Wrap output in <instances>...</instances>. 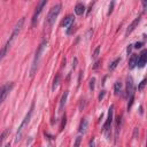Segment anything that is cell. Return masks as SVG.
<instances>
[{"label": "cell", "instance_id": "d4e9b609", "mask_svg": "<svg viewBox=\"0 0 147 147\" xmlns=\"http://www.w3.org/2000/svg\"><path fill=\"white\" fill-rule=\"evenodd\" d=\"M94 83H95V78L93 77V78H92V79L90 80V88H91L92 91L94 90Z\"/></svg>", "mask_w": 147, "mask_h": 147}, {"label": "cell", "instance_id": "7c38bea8", "mask_svg": "<svg viewBox=\"0 0 147 147\" xmlns=\"http://www.w3.org/2000/svg\"><path fill=\"white\" fill-rule=\"evenodd\" d=\"M137 61H138V55L137 54H132L130 60H129V69H133L137 65Z\"/></svg>", "mask_w": 147, "mask_h": 147}, {"label": "cell", "instance_id": "2e32d148", "mask_svg": "<svg viewBox=\"0 0 147 147\" xmlns=\"http://www.w3.org/2000/svg\"><path fill=\"white\" fill-rule=\"evenodd\" d=\"M8 48H9V47H8L7 45H5V46H3V47L0 49V63H1L2 59H3V56L7 54V51H8Z\"/></svg>", "mask_w": 147, "mask_h": 147}, {"label": "cell", "instance_id": "52a82bcc", "mask_svg": "<svg viewBox=\"0 0 147 147\" xmlns=\"http://www.w3.org/2000/svg\"><path fill=\"white\" fill-rule=\"evenodd\" d=\"M134 84H133V79L132 77H127V80H126V95L127 96H131V95H134Z\"/></svg>", "mask_w": 147, "mask_h": 147}, {"label": "cell", "instance_id": "d6986e66", "mask_svg": "<svg viewBox=\"0 0 147 147\" xmlns=\"http://www.w3.org/2000/svg\"><path fill=\"white\" fill-rule=\"evenodd\" d=\"M8 132H9V129H6L3 132H2V134H1V137H0V146L2 145V142H3V140L6 139V137H7V134H8Z\"/></svg>", "mask_w": 147, "mask_h": 147}, {"label": "cell", "instance_id": "7a4b0ae2", "mask_svg": "<svg viewBox=\"0 0 147 147\" xmlns=\"http://www.w3.org/2000/svg\"><path fill=\"white\" fill-rule=\"evenodd\" d=\"M60 10H61V5L60 3H57V5H55V6H53L51 8V10H49V13H48V15L46 17V23H45V24H47L48 29H51L53 26V24L55 22V18L60 14Z\"/></svg>", "mask_w": 147, "mask_h": 147}, {"label": "cell", "instance_id": "8992f818", "mask_svg": "<svg viewBox=\"0 0 147 147\" xmlns=\"http://www.w3.org/2000/svg\"><path fill=\"white\" fill-rule=\"evenodd\" d=\"M13 87H14V83H7V84H5V85H2L0 87V105L7 98V95L13 90Z\"/></svg>", "mask_w": 147, "mask_h": 147}, {"label": "cell", "instance_id": "44dd1931", "mask_svg": "<svg viewBox=\"0 0 147 147\" xmlns=\"http://www.w3.org/2000/svg\"><path fill=\"white\" fill-rule=\"evenodd\" d=\"M65 124H67V116H65V114H64L63 117H62V123H61V126H60V131H62V130L64 129Z\"/></svg>", "mask_w": 147, "mask_h": 147}, {"label": "cell", "instance_id": "4316f807", "mask_svg": "<svg viewBox=\"0 0 147 147\" xmlns=\"http://www.w3.org/2000/svg\"><path fill=\"white\" fill-rule=\"evenodd\" d=\"M105 93H106V91H101V93L99 94V100H100V101L103 99V96H105Z\"/></svg>", "mask_w": 147, "mask_h": 147}, {"label": "cell", "instance_id": "603a6c76", "mask_svg": "<svg viewBox=\"0 0 147 147\" xmlns=\"http://www.w3.org/2000/svg\"><path fill=\"white\" fill-rule=\"evenodd\" d=\"M114 5H115V0H111V2H110V5H109L108 15H110V14H111V11H113V9H114Z\"/></svg>", "mask_w": 147, "mask_h": 147}, {"label": "cell", "instance_id": "f1b7e54d", "mask_svg": "<svg viewBox=\"0 0 147 147\" xmlns=\"http://www.w3.org/2000/svg\"><path fill=\"white\" fill-rule=\"evenodd\" d=\"M80 137H77V139H76V141H75V146H79V144H80Z\"/></svg>", "mask_w": 147, "mask_h": 147}, {"label": "cell", "instance_id": "e0dca14e", "mask_svg": "<svg viewBox=\"0 0 147 147\" xmlns=\"http://www.w3.org/2000/svg\"><path fill=\"white\" fill-rule=\"evenodd\" d=\"M119 61H121V59H119V57H117L116 60H114V61L110 63V65H109V70H114V69L117 67V64L119 63Z\"/></svg>", "mask_w": 147, "mask_h": 147}, {"label": "cell", "instance_id": "1f68e13d", "mask_svg": "<svg viewBox=\"0 0 147 147\" xmlns=\"http://www.w3.org/2000/svg\"><path fill=\"white\" fill-rule=\"evenodd\" d=\"M99 63H100V62H99V61H98V62H96V63H95V64H94V67H93V68H94V69H96V68H98V67H99Z\"/></svg>", "mask_w": 147, "mask_h": 147}, {"label": "cell", "instance_id": "30bf717a", "mask_svg": "<svg viewBox=\"0 0 147 147\" xmlns=\"http://www.w3.org/2000/svg\"><path fill=\"white\" fill-rule=\"evenodd\" d=\"M140 18H141V17H140V16H138V17H137V18H136V20H134V21L129 25V28H127V30H126V32H125V36H129V34H130V33H131V32H132V31L138 26V24H139V22H140Z\"/></svg>", "mask_w": 147, "mask_h": 147}, {"label": "cell", "instance_id": "f546056e", "mask_svg": "<svg viewBox=\"0 0 147 147\" xmlns=\"http://www.w3.org/2000/svg\"><path fill=\"white\" fill-rule=\"evenodd\" d=\"M141 45H142V42H136L134 47H136V48H140V47H141Z\"/></svg>", "mask_w": 147, "mask_h": 147}, {"label": "cell", "instance_id": "ac0fdd59", "mask_svg": "<svg viewBox=\"0 0 147 147\" xmlns=\"http://www.w3.org/2000/svg\"><path fill=\"white\" fill-rule=\"evenodd\" d=\"M114 90H115V93L118 94L121 92V90H122V83L121 82H116L115 85H114Z\"/></svg>", "mask_w": 147, "mask_h": 147}, {"label": "cell", "instance_id": "484cf974", "mask_svg": "<svg viewBox=\"0 0 147 147\" xmlns=\"http://www.w3.org/2000/svg\"><path fill=\"white\" fill-rule=\"evenodd\" d=\"M145 85H146V79H142V80H141V83H140V85L138 86V90H139V91H141V90L144 88V86H145Z\"/></svg>", "mask_w": 147, "mask_h": 147}, {"label": "cell", "instance_id": "4dcf8cb0", "mask_svg": "<svg viewBox=\"0 0 147 147\" xmlns=\"http://www.w3.org/2000/svg\"><path fill=\"white\" fill-rule=\"evenodd\" d=\"M76 64H77V59H74V64H72V68L74 69L76 68Z\"/></svg>", "mask_w": 147, "mask_h": 147}, {"label": "cell", "instance_id": "8fae6325", "mask_svg": "<svg viewBox=\"0 0 147 147\" xmlns=\"http://www.w3.org/2000/svg\"><path fill=\"white\" fill-rule=\"evenodd\" d=\"M74 22H75V17H74V15H68L64 20H63V22H62V26H70L71 24H74Z\"/></svg>", "mask_w": 147, "mask_h": 147}, {"label": "cell", "instance_id": "cb8c5ba5", "mask_svg": "<svg viewBox=\"0 0 147 147\" xmlns=\"http://www.w3.org/2000/svg\"><path fill=\"white\" fill-rule=\"evenodd\" d=\"M99 52H100V46H98V47L95 48L94 53H93V57H94V59H96V57H98V55H99Z\"/></svg>", "mask_w": 147, "mask_h": 147}, {"label": "cell", "instance_id": "277c9868", "mask_svg": "<svg viewBox=\"0 0 147 147\" xmlns=\"http://www.w3.org/2000/svg\"><path fill=\"white\" fill-rule=\"evenodd\" d=\"M23 24H24V17H22V18L16 23V25H15V28H14V30H13V32H11V34H10V37H9V39H8V41H7V44H6L8 47H10L11 42L15 40V38H16V37L18 36V33L21 32V29H22Z\"/></svg>", "mask_w": 147, "mask_h": 147}, {"label": "cell", "instance_id": "9c48e42d", "mask_svg": "<svg viewBox=\"0 0 147 147\" xmlns=\"http://www.w3.org/2000/svg\"><path fill=\"white\" fill-rule=\"evenodd\" d=\"M113 111H114V106H110L109 111H108V118L106 119V123H105V125H103V130H105V131L109 130V127H110V125H111V122H113Z\"/></svg>", "mask_w": 147, "mask_h": 147}, {"label": "cell", "instance_id": "7402d4cb", "mask_svg": "<svg viewBox=\"0 0 147 147\" xmlns=\"http://www.w3.org/2000/svg\"><path fill=\"white\" fill-rule=\"evenodd\" d=\"M133 100H134V95H131V96H129V103H127V110L131 108V106H132V103H133Z\"/></svg>", "mask_w": 147, "mask_h": 147}, {"label": "cell", "instance_id": "d6a6232c", "mask_svg": "<svg viewBox=\"0 0 147 147\" xmlns=\"http://www.w3.org/2000/svg\"><path fill=\"white\" fill-rule=\"evenodd\" d=\"M131 46H132V45H129V47H127V53H130V52H131V48H132Z\"/></svg>", "mask_w": 147, "mask_h": 147}, {"label": "cell", "instance_id": "ba28073f", "mask_svg": "<svg viewBox=\"0 0 147 147\" xmlns=\"http://www.w3.org/2000/svg\"><path fill=\"white\" fill-rule=\"evenodd\" d=\"M146 61H147V51H146V49H144V51L140 53V55L138 56L137 65H138L139 68H144V67H145V64H146Z\"/></svg>", "mask_w": 147, "mask_h": 147}, {"label": "cell", "instance_id": "4fadbf2b", "mask_svg": "<svg viewBox=\"0 0 147 147\" xmlns=\"http://www.w3.org/2000/svg\"><path fill=\"white\" fill-rule=\"evenodd\" d=\"M84 11H85V6L83 3L79 2V3H77L75 6V13H76V15H83Z\"/></svg>", "mask_w": 147, "mask_h": 147}, {"label": "cell", "instance_id": "6da1fadb", "mask_svg": "<svg viewBox=\"0 0 147 147\" xmlns=\"http://www.w3.org/2000/svg\"><path fill=\"white\" fill-rule=\"evenodd\" d=\"M47 44H46V41H42L39 46H38V48H37V51H36V54H34V59H33V62H32V67H31V71H30V77L32 78L33 76H34V74H36V71H37V68H38V64H39V62H40V59H41V54H42V52H44V48H45V46H46Z\"/></svg>", "mask_w": 147, "mask_h": 147}, {"label": "cell", "instance_id": "ffe728a7", "mask_svg": "<svg viewBox=\"0 0 147 147\" xmlns=\"http://www.w3.org/2000/svg\"><path fill=\"white\" fill-rule=\"evenodd\" d=\"M59 82H60V75H57V76L54 78V82H53V86H52V88H53V90H55V88L57 87V85H59Z\"/></svg>", "mask_w": 147, "mask_h": 147}, {"label": "cell", "instance_id": "3957f363", "mask_svg": "<svg viewBox=\"0 0 147 147\" xmlns=\"http://www.w3.org/2000/svg\"><path fill=\"white\" fill-rule=\"evenodd\" d=\"M33 108H34V103H32V105H31V108L29 109V111H28V114L25 115V117H24L23 122L21 123V125H20V127H18V130H17L16 137H15V142H18V141H20V139H21V137H22V132H23L24 127H25V126L28 125V123L30 122V118H31L32 113H33Z\"/></svg>", "mask_w": 147, "mask_h": 147}, {"label": "cell", "instance_id": "5bb4252c", "mask_svg": "<svg viewBox=\"0 0 147 147\" xmlns=\"http://www.w3.org/2000/svg\"><path fill=\"white\" fill-rule=\"evenodd\" d=\"M87 125H88L87 119H85V118H84V119L80 122V124H79V129H78L79 133H85V132H86V130H87Z\"/></svg>", "mask_w": 147, "mask_h": 147}, {"label": "cell", "instance_id": "83f0119b", "mask_svg": "<svg viewBox=\"0 0 147 147\" xmlns=\"http://www.w3.org/2000/svg\"><path fill=\"white\" fill-rule=\"evenodd\" d=\"M138 127H136L134 129V132H133V139H137V137H138Z\"/></svg>", "mask_w": 147, "mask_h": 147}, {"label": "cell", "instance_id": "5b68a950", "mask_svg": "<svg viewBox=\"0 0 147 147\" xmlns=\"http://www.w3.org/2000/svg\"><path fill=\"white\" fill-rule=\"evenodd\" d=\"M46 2H47V0H39V1H38L37 7H36V10H34L33 16H32V26H34V25H36V23L38 22V17H39L40 13L42 11V8L45 7Z\"/></svg>", "mask_w": 147, "mask_h": 147}, {"label": "cell", "instance_id": "836d02e7", "mask_svg": "<svg viewBox=\"0 0 147 147\" xmlns=\"http://www.w3.org/2000/svg\"><path fill=\"white\" fill-rule=\"evenodd\" d=\"M142 5H144V8H146V0H142Z\"/></svg>", "mask_w": 147, "mask_h": 147}, {"label": "cell", "instance_id": "9a60e30c", "mask_svg": "<svg viewBox=\"0 0 147 147\" xmlns=\"http://www.w3.org/2000/svg\"><path fill=\"white\" fill-rule=\"evenodd\" d=\"M67 98H68V91H65L62 94V98H61V101H60V108H59L60 111H62V109H63V107H64V105L67 102Z\"/></svg>", "mask_w": 147, "mask_h": 147}]
</instances>
